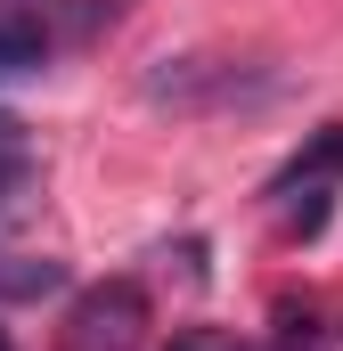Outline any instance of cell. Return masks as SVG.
I'll return each mask as SVG.
<instances>
[{"mask_svg": "<svg viewBox=\"0 0 343 351\" xmlns=\"http://www.w3.org/2000/svg\"><path fill=\"white\" fill-rule=\"evenodd\" d=\"M139 335H147V294L131 278H106V286L74 294V311L58 327V351H139Z\"/></svg>", "mask_w": 343, "mask_h": 351, "instance_id": "cell-1", "label": "cell"}, {"mask_svg": "<svg viewBox=\"0 0 343 351\" xmlns=\"http://www.w3.org/2000/svg\"><path fill=\"white\" fill-rule=\"evenodd\" d=\"M66 286V262L49 254H0V302H41Z\"/></svg>", "mask_w": 343, "mask_h": 351, "instance_id": "cell-2", "label": "cell"}, {"mask_svg": "<svg viewBox=\"0 0 343 351\" xmlns=\"http://www.w3.org/2000/svg\"><path fill=\"white\" fill-rule=\"evenodd\" d=\"M49 58V33L33 25V16H0V82H16V74H33Z\"/></svg>", "mask_w": 343, "mask_h": 351, "instance_id": "cell-3", "label": "cell"}, {"mask_svg": "<svg viewBox=\"0 0 343 351\" xmlns=\"http://www.w3.org/2000/svg\"><path fill=\"white\" fill-rule=\"evenodd\" d=\"M335 172H343V123H327V131H319V139L278 172V196H286V188H303V180H335Z\"/></svg>", "mask_w": 343, "mask_h": 351, "instance_id": "cell-4", "label": "cell"}, {"mask_svg": "<svg viewBox=\"0 0 343 351\" xmlns=\"http://www.w3.org/2000/svg\"><path fill=\"white\" fill-rule=\"evenodd\" d=\"M25 188H33V139L16 114H0V204H16Z\"/></svg>", "mask_w": 343, "mask_h": 351, "instance_id": "cell-5", "label": "cell"}, {"mask_svg": "<svg viewBox=\"0 0 343 351\" xmlns=\"http://www.w3.org/2000/svg\"><path fill=\"white\" fill-rule=\"evenodd\" d=\"M294 229H303V237L327 229V180H303V196H294Z\"/></svg>", "mask_w": 343, "mask_h": 351, "instance_id": "cell-6", "label": "cell"}, {"mask_svg": "<svg viewBox=\"0 0 343 351\" xmlns=\"http://www.w3.org/2000/svg\"><path fill=\"white\" fill-rule=\"evenodd\" d=\"M172 351H229V343H213V335H180Z\"/></svg>", "mask_w": 343, "mask_h": 351, "instance_id": "cell-7", "label": "cell"}, {"mask_svg": "<svg viewBox=\"0 0 343 351\" xmlns=\"http://www.w3.org/2000/svg\"><path fill=\"white\" fill-rule=\"evenodd\" d=\"M0 351H8V335H0Z\"/></svg>", "mask_w": 343, "mask_h": 351, "instance_id": "cell-8", "label": "cell"}]
</instances>
